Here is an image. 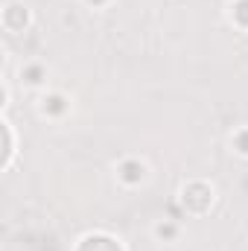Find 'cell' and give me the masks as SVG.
Listing matches in <instances>:
<instances>
[{
    "label": "cell",
    "instance_id": "cell-1",
    "mask_svg": "<svg viewBox=\"0 0 248 251\" xmlns=\"http://www.w3.org/2000/svg\"><path fill=\"white\" fill-rule=\"evenodd\" d=\"M210 187L207 184H190L184 190V204L190 210H196V213H204L207 207H210Z\"/></svg>",
    "mask_w": 248,
    "mask_h": 251
},
{
    "label": "cell",
    "instance_id": "cell-2",
    "mask_svg": "<svg viewBox=\"0 0 248 251\" xmlns=\"http://www.w3.org/2000/svg\"><path fill=\"white\" fill-rule=\"evenodd\" d=\"M79 251H120V246L114 243V240H108V237H88Z\"/></svg>",
    "mask_w": 248,
    "mask_h": 251
},
{
    "label": "cell",
    "instance_id": "cell-3",
    "mask_svg": "<svg viewBox=\"0 0 248 251\" xmlns=\"http://www.w3.org/2000/svg\"><path fill=\"white\" fill-rule=\"evenodd\" d=\"M3 21H6V26H9V29H21V26L26 24V12H24V6H9Z\"/></svg>",
    "mask_w": 248,
    "mask_h": 251
},
{
    "label": "cell",
    "instance_id": "cell-4",
    "mask_svg": "<svg viewBox=\"0 0 248 251\" xmlns=\"http://www.w3.org/2000/svg\"><path fill=\"white\" fill-rule=\"evenodd\" d=\"M234 18H237L243 26H248V0H240V3L234 6Z\"/></svg>",
    "mask_w": 248,
    "mask_h": 251
},
{
    "label": "cell",
    "instance_id": "cell-5",
    "mask_svg": "<svg viewBox=\"0 0 248 251\" xmlns=\"http://www.w3.org/2000/svg\"><path fill=\"white\" fill-rule=\"evenodd\" d=\"M140 176H143V170H140L137 164H125V178H128V181H137Z\"/></svg>",
    "mask_w": 248,
    "mask_h": 251
}]
</instances>
